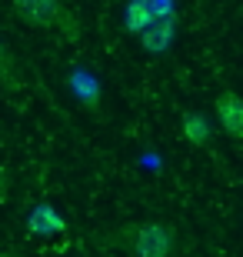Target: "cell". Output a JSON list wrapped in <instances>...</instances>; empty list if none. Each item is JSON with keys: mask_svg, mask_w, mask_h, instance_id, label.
<instances>
[{"mask_svg": "<svg viewBox=\"0 0 243 257\" xmlns=\"http://www.w3.org/2000/svg\"><path fill=\"white\" fill-rule=\"evenodd\" d=\"M140 44L150 50V54H163V50L173 44V20H163V17H157L150 27H143L140 30Z\"/></svg>", "mask_w": 243, "mask_h": 257, "instance_id": "5", "label": "cell"}, {"mask_svg": "<svg viewBox=\"0 0 243 257\" xmlns=\"http://www.w3.org/2000/svg\"><path fill=\"white\" fill-rule=\"evenodd\" d=\"M120 247L130 257H173L177 250V234L173 227L160 220H143V224H127L120 230Z\"/></svg>", "mask_w": 243, "mask_h": 257, "instance_id": "1", "label": "cell"}, {"mask_svg": "<svg viewBox=\"0 0 243 257\" xmlns=\"http://www.w3.org/2000/svg\"><path fill=\"white\" fill-rule=\"evenodd\" d=\"M153 20H157V14H153V4H150V0H130V4H127V27H130L133 34H140Z\"/></svg>", "mask_w": 243, "mask_h": 257, "instance_id": "6", "label": "cell"}, {"mask_svg": "<svg viewBox=\"0 0 243 257\" xmlns=\"http://www.w3.org/2000/svg\"><path fill=\"white\" fill-rule=\"evenodd\" d=\"M14 10H17L20 20H27L34 27H54L64 17V7L60 0H10Z\"/></svg>", "mask_w": 243, "mask_h": 257, "instance_id": "2", "label": "cell"}, {"mask_svg": "<svg viewBox=\"0 0 243 257\" xmlns=\"http://www.w3.org/2000/svg\"><path fill=\"white\" fill-rule=\"evenodd\" d=\"M64 227L67 224H64V217H60V210L54 204H37L27 217V230L37 234V237H57V234H64Z\"/></svg>", "mask_w": 243, "mask_h": 257, "instance_id": "4", "label": "cell"}, {"mask_svg": "<svg viewBox=\"0 0 243 257\" xmlns=\"http://www.w3.org/2000/svg\"><path fill=\"white\" fill-rule=\"evenodd\" d=\"M216 120H220L226 137L243 141V97L236 90H223L216 97Z\"/></svg>", "mask_w": 243, "mask_h": 257, "instance_id": "3", "label": "cell"}, {"mask_svg": "<svg viewBox=\"0 0 243 257\" xmlns=\"http://www.w3.org/2000/svg\"><path fill=\"white\" fill-rule=\"evenodd\" d=\"M183 134H187L190 144H210V124H206L203 114H187L183 117Z\"/></svg>", "mask_w": 243, "mask_h": 257, "instance_id": "7", "label": "cell"}]
</instances>
